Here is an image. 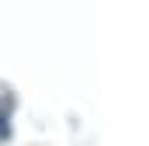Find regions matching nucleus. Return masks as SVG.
<instances>
[{
    "label": "nucleus",
    "mask_w": 149,
    "mask_h": 146,
    "mask_svg": "<svg viewBox=\"0 0 149 146\" xmlns=\"http://www.w3.org/2000/svg\"><path fill=\"white\" fill-rule=\"evenodd\" d=\"M7 132H10V129H7V115L0 111V139H7Z\"/></svg>",
    "instance_id": "1"
}]
</instances>
